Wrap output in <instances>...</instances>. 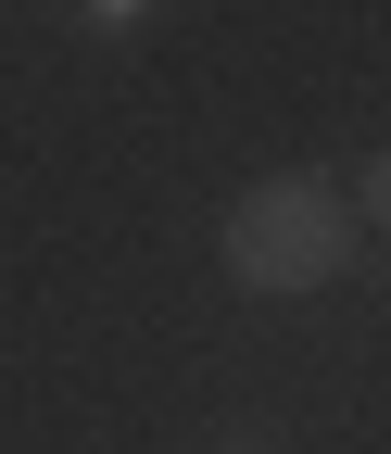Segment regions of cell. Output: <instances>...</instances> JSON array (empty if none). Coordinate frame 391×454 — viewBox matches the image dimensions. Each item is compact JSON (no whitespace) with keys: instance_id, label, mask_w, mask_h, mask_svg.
Returning <instances> with one entry per match:
<instances>
[{"instance_id":"6da1fadb","label":"cell","mask_w":391,"mask_h":454,"mask_svg":"<svg viewBox=\"0 0 391 454\" xmlns=\"http://www.w3.org/2000/svg\"><path fill=\"white\" fill-rule=\"evenodd\" d=\"M215 253H228L240 291L303 303V291H328V278L366 253V227H354V202H341V177H328V164H278V177H253V190L228 202Z\"/></svg>"},{"instance_id":"7a4b0ae2","label":"cell","mask_w":391,"mask_h":454,"mask_svg":"<svg viewBox=\"0 0 391 454\" xmlns=\"http://www.w3.org/2000/svg\"><path fill=\"white\" fill-rule=\"evenodd\" d=\"M76 38H101V51H127V38H152V13H139V0H89V13H76Z\"/></svg>"},{"instance_id":"3957f363","label":"cell","mask_w":391,"mask_h":454,"mask_svg":"<svg viewBox=\"0 0 391 454\" xmlns=\"http://www.w3.org/2000/svg\"><path fill=\"white\" fill-rule=\"evenodd\" d=\"M215 454H291V442H278L265 417H228V429H215Z\"/></svg>"}]
</instances>
